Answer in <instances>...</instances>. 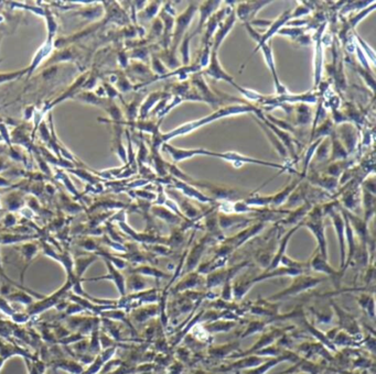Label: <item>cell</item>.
Segmentation results:
<instances>
[{
	"instance_id": "6da1fadb",
	"label": "cell",
	"mask_w": 376,
	"mask_h": 374,
	"mask_svg": "<svg viewBox=\"0 0 376 374\" xmlns=\"http://www.w3.org/2000/svg\"><path fill=\"white\" fill-rule=\"evenodd\" d=\"M322 281L323 279H318V277H314V276H309L305 274L298 275L296 277H293V281L290 286L287 287L286 290L282 291L280 293H277L271 296V297H269V300L285 299L287 297H290V296L300 294L302 293V292L314 289V287L320 284Z\"/></svg>"
},
{
	"instance_id": "7a4b0ae2",
	"label": "cell",
	"mask_w": 376,
	"mask_h": 374,
	"mask_svg": "<svg viewBox=\"0 0 376 374\" xmlns=\"http://www.w3.org/2000/svg\"><path fill=\"white\" fill-rule=\"evenodd\" d=\"M309 267L312 271H315L317 273H322V274H325L330 276L332 279L335 287H339V283H341L342 279V274L343 271H338L333 268L330 264L328 263L327 260H324L322 257H321L320 253L317 254L316 257L312 259L311 263L309 264Z\"/></svg>"
},
{
	"instance_id": "3957f363",
	"label": "cell",
	"mask_w": 376,
	"mask_h": 374,
	"mask_svg": "<svg viewBox=\"0 0 376 374\" xmlns=\"http://www.w3.org/2000/svg\"><path fill=\"white\" fill-rule=\"evenodd\" d=\"M284 330L282 329H274L271 330L269 332H267V334L262 335L260 340L257 341V343L254 345L252 348H250L248 350H246L245 352H243L242 354H234L233 358H243V357H246V355H251V354H254L256 352V351H260L261 349L266 348V347H269L271 346V344L275 343L276 340H277L280 336L283 335Z\"/></svg>"
},
{
	"instance_id": "277c9868",
	"label": "cell",
	"mask_w": 376,
	"mask_h": 374,
	"mask_svg": "<svg viewBox=\"0 0 376 374\" xmlns=\"http://www.w3.org/2000/svg\"><path fill=\"white\" fill-rule=\"evenodd\" d=\"M307 227L314 232L315 237L317 238V241H318L319 244V249H320V255L322 257L324 260L328 261V249H327V241H325V236H324V227L322 220L320 218H316L315 220H312L311 222L307 223Z\"/></svg>"
},
{
	"instance_id": "5b68a950",
	"label": "cell",
	"mask_w": 376,
	"mask_h": 374,
	"mask_svg": "<svg viewBox=\"0 0 376 374\" xmlns=\"http://www.w3.org/2000/svg\"><path fill=\"white\" fill-rule=\"evenodd\" d=\"M108 271H110V274L106 276H99V277H93V279H84L82 281H98V280H112L115 283V285L117 286V289L119 291V294L123 296H126V282H125V277L121 274L120 272H118L113 267V264L111 262L106 261Z\"/></svg>"
},
{
	"instance_id": "8992f818",
	"label": "cell",
	"mask_w": 376,
	"mask_h": 374,
	"mask_svg": "<svg viewBox=\"0 0 376 374\" xmlns=\"http://www.w3.org/2000/svg\"><path fill=\"white\" fill-rule=\"evenodd\" d=\"M265 361V359L262 357H260V355L256 354H251V355H246L245 358H243L238 361L234 362L225 369L226 371H231V370H244V369H254L260 366L262 362Z\"/></svg>"
},
{
	"instance_id": "52a82bcc",
	"label": "cell",
	"mask_w": 376,
	"mask_h": 374,
	"mask_svg": "<svg viewBox=\"0 0 376 374\" xmlns=\"http://www.w3.org/2000/svg\"><path fill=\"white\" fill-rule=\"evenodd\" d=\"M333 222L335 230H337V235L340 241V250H341V261H340V267H341L342 271H346V262H347V252H346V236H344V227H343V220L339 215H334Z\"/></svg>"
},
{
	"instance_id": "ba28073f",
	"label": "cell",
	"mask_w": 376,
	"mask_h": 374,
	"mask_svg": "<svg viewBox=\"0 0 376 374\" xmlns=\"http://www.w3.org/2000/svg\"><path fill=\"white\" fill-rule=\"evenodd\" d=\"M52 366L56 369H60V370L65 371L71 374H82L84 372V368L81 363L74 360H67V359H58L53 361Z\"/></svg>"
},
{
	"instance_id": "9c48e42d",
	"label": "cell",
	"mask_w": 376,
	"mask_h": 374,
	"mask_svg": "<svg viewBox=\"0 0 376 374\" xmlns=\"http://www.w3.org/2000/svg\"><path fill=\"white\" fill-rule=\"evenodd\" d=\"M297 229H298V227H297V228H293V229H292L290 232H289V234L283 239L282 243H280V247H279V249H278V251H277V253H276V254L274 255V258L270 260L269 266H268V267L266 268V271H271V270H275V268L279 267L280 261H282L283 257L285 255V253H286V248H287L288 241H289V239H290V237L292 236L293 232L296 231Z\"/></svg>"
},
{
	"instance_id": "30bf717a",
	"label": "cell",
	"mask_w": 376,
	"mask_h": 374,
	"mask_svg": "<svg viewBox=\"0 0 376 374\" xmlns=\"http://www.w3.org/2000/svg\"><path fill=\"white\" fill-rule=\"evenodd\" d=\"M335 311H337L338 315L340 316V322L342 323V327L344 328V329H347L348 332H351L352 335H355L359 332V328H357L359 326H357L355 319L353 318L351 315L341 311V309L338 307H335Z\"/></svg>"
},
{
	"instance_id": "8fae6325",
	"label": "cell",
	"mask_w": 376,
	"mask_h": 374,
	"mask_svg": "<svg viewBox=\"0 0 376 374\" xmlns=\"http://www.w3.org/2000/svg\"><path fill=\"white\" fill-rule=\"evenodd\" d=\"M131 272H133L134 274L152 276V277H156V279H164V277L168 276L162 271L158 270V268H156V267H149V266L139 267L137 268H134V270H131Z\"/></svg>"
},
{
	"instance_id": "7c38bea8",
	"label": "cell",
	"mask_w": 376,
	"mask_h": 374,
	"mask_svg": "<svg viewBox=\"0 0 376 374\" xmlns=\"http://www.w3.org/2000/svg\"><path fill=\"white\" fill-rule=\"evenodd\" d=\"M200 282H201V277L199 276L198 273H190L189 276L185 277L183 281H181L179 284L175 286L174 290L181 292L184 290L193 289V287H196Z\"/></svg>"
},
{
	"instance_id": "4fadbf2b",
	"label": "cell",
	"mask_w": 376,
	"mask_h": 374,
	"mask_svg": "<svg viewBox=\"0 0 376 374\" xmlns=\"http://www.w3.org/2000/svg\"><path fill=\"white\" fill-rule=\"evenodd\" d=\"M6 299L12 300V302H19L21 304L29 305V306H31V305L34 303L32 296L29 295L28 293H25L24 291H19V292H16V293L7 295Z\"/></svg>"
},
{
	"instance_id": "5bb4252c",
	"label": "cell",
	"mask_w": 376,
	"mask_h": 374,
	"mask_svg": "<svg viewBox=\"0 0 376 374\" xmlns=\"http://www.w3.org/2000/svg\"><path fill=\"white\" fill-rule=\"evenodd\" d=\"M234 325L235 322H231V321H214V322L209 323V325H206L204 327V329L207 332L229 331L230 329H232Z\"/></svg>"
},
{
	"instance_id": "9a60e30c",
	"label": "cell",
	"mask_w": 376,
	"mask_h": 374,
	"mask_svg": "<svg viewBox=\"0 0 376 374\" xmlns=\"http://www.w3.org/2000/svg\"><path fill=\"white\" fill-rule=\"evenodd\" d=\"M360 304L364 311L368 312L371 317L374 318V298L369 295H362L360 297Z\"/></svg>"
},
{
	"instance_id": "2e32d148",
	"label": "cell",
	"mask_w": 376,
	"mask_h": 374,
	"mask_svg": "<svg viewBox=\"0 0 376 374\" xmlns=\"http://www.w3.org/2000/svg\"><path fill=\"white\" fill-rule=\"evenodd\" d=\"M265 326H266V322H264V321H253V322H251L250 325H248L247 329L243 332L242 338H246V337H250L252 335L257 334V332H260L264 329Z\"/></svg>"
},
{
	"instance_id": "e0dca14e",
	"label": "cell",
	"mask_w": 376,
	"mask_h": 374,
	"mask_svg": "<svg viewBox=\"0 0 376 374\" xmlns=\"http://www.w3.org/2000/svg\"><path fill=\"white\" fill-rule=\"evenodd\" d=\"M156 313H157V307H149L147 309V312H146V308H142L134 314V317L137 321L143 322L145 321H147L149 317L153 316Z\"/></svg>"
},
{
	"instance_id": "ac0fdd59",
	"label": "cell",
	"mask_w": 376,
	"mask_h": 374,
	"mask_svg": "<svg viewBox=\"0 0 376 374\" xmlns=\"http://www.w3.org/2000/svg\"><path fill=\"white\" fill-rule=\"evenodd\" d=\"M128 285H130V290L135 292L145 289V282L138 274H135L134 276L130 277Z\"/></svg>"
},
{
	"instance_id": "d6986e66",
	"label": "cell",
	"mask_w": 376,
	"mask_h": 374,
	"mask_svg": "<svg viewBox=\"0 0 376 374\" xmlns=\"http://www.w3.org/2000/svg\"><path fill=\"white\" fill-rule=\"evenodd\" d=\"M0 308H1V311L3 313H6L7 315H9V316H12V315L15 314V312L12 311V308L8 305L7 300L1 298V297H0Z\"/></svg>"
},
{
	"instance_id": "ffe728a7",
	"label": "cell",
	"mask_w": 376,
	"mask_h": 374,
	"mask_svg": "<svg viewBox=\"0 0 376 374\" xmlns=\"http://www.w3.org/2000/svg\"><path fill=\"white\" fill-rule=\"evenodd\" d=\"M11 317L13 319V321L19 322V323H24V322L29 321V315L28 314H13Z\"/></svg>"
},
{
	"instance_id": "44dd1931",
	"label": "cell",
	"mask_w": 376,
	"mask_h": 374,
	"mask_svg": "<svg viewBox=\"0 0 376 374\" xmlns=\"http://www.w3.org/2000/svg\"><path fill=\"white\" fill-rule=\"evenodd\" d=\"M181 370H182V366H181V364H179V363H175L169 369L168 374H180Z\"/></svg>"
}]
</instances>
